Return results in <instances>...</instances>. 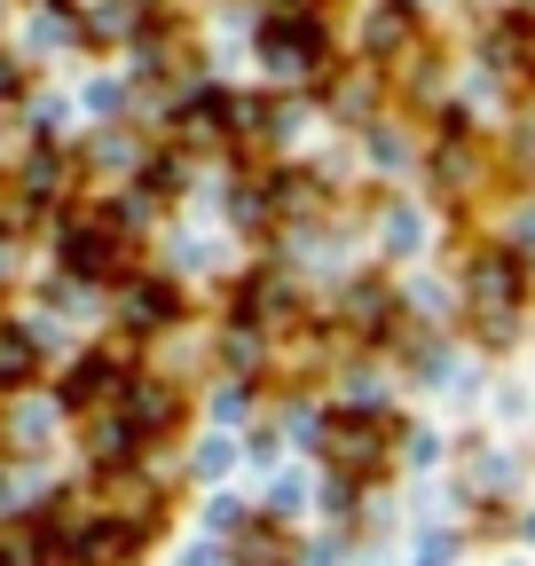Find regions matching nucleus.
Here are the masks:
<instances>
[{"label": "nucleus", "mask_w": 535, "mask_h": 566, "mask_svg": "<svg viewBox=\"0 0 535 566\" xmlns=\"http://www.w3.org/2000/svg\"><path fill=\"white\" fill-rule=\"evenodd\" d=\"M63 268H72V275H111L118 268V237L103 221H72V229H63Z\"/></svg>", "instance_id": "f257e3e1"}, {"label": "nucleus", "mask_w": 535, "mask_h": 566, "mask_svg": "<svg viewBox=\"0 0 535 566\" xmlns=\"http://www.w3.org/2000/svg\"><path fill=\"white\" fill-rule=\"evenodd\" d=\"M268 63H276V71H315L323 63V32L300 24V17H276V24H268Z\"/></svg>", "instance_id": "f03ea898"}, {"label": "nucleus", "mask_w": 535, "mask_h": 566, "mask_svg": "<svg viewBox=\"0 0 535 566\" xmlns=\"http://www.w3.org/2000/svg\"><path fill=\"white\" fill-rule=\"evenodd\" d=\"M111 386H126V370H118V354H87V363L63 378V409H95Z\"/></svg>", "instance_id": "7ed1b4c3"}, {"label": "nucleus", "mask_w": 535, "mask_h": 566, "mask_svg": "<svg viewBox=\"0 0 535 566\" xmlns=\"http://www.w3.org/2000/svg\"><path fill=\"white\" fill-rule=\"evenodd\" d=\"M126 424L134 433H166L174 424V386H126Z\"/></svg>", "instance_id": "20e7f679"}, {"label": "nucleus", "mask_w": 535, "mask_h": 566, "mask_svg": "<svg viewBox=\"0 0 535 566\" xmlns=\"http://www.w3.org/2000/svg\"><path fill=\"white\" fill-rule=\"evenodd\" d=\"M32 370H40V346H32V331H0V394L9 386H32Z\"/></svg>", "instance_id": "39448f33"}, {"label": "nucleus", "mask_w": 535, "mask_h": 566, "mask_svg": "<svg viewBox=\"0 0 535 566\" xmlns=\"http://www.w3.org/2000/svg\"><path fill=\"white\" fill-rule=\"evenodd\" d=\"M174 292H166V283H134V292H126V323L134 331H158V323H174Z\"/></svg>", "instance_id": "423d86ee"}, {"label": "nucleus", "mask_w": 535, "mask_h": 566, "mask_svg": "<svg viewBox=\"0 0 535 566\" xmlns=\"http://www.w3.org/2000/svg\"><path fill=\"white\" fill-rule=\"evenodd\" d=\"M410 32H418V24H410V9H401V0H394V9H378V17H370V55L410 48Z\"/></svg>", "instance_id": "0eeeda50"}]
</instances>
